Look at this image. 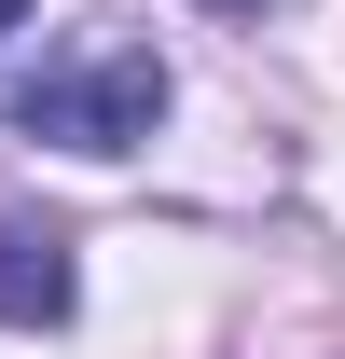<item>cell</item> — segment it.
I'll return each mask as SVG.
<instances>
[{"label": "cell", "mask_w": 345, "mask_h": 359, "mask_svg": "<svg viewBox=\"0 0 345 359\" xmlns=\"http://www.w3.org/2000/svg\"><path fill=\"white\" fill-rule=\"evenodd\" d=\"M14 28H28V0H0V42H14Z\"/></svg>", "instance_id": "3957f363"}, {"label": "cell", "mask_w": 345, "mask_h": 359, "mask_svg": "<svg viewBox=\"0 0 345 359\" xmlns=\"http://www.w3.org/2000/svg\"><path fill=\"white\" fill-rule=\"evenodd\" d=\"M14 125L28 138H55V152H138V138L166 125V55L152 42H125V28H97V42H69V55H42V83L14 97Z\"/></svg>", "instance_id": "6da1fadb"}, {"label": "cell", "mask_w": 345, "mask_h": 359, "mask_svg": "<svg viewBox=\"0 0 345 359\" xmlns=\"http://www.w3.org/2000/svg\"><path fill=\"white\" fill-rule=\"evenodd\" d=\"M208 14H276V0H208Z\"/></svg>", "instance_id": "277c9868"}, {"label": "cell", "mask_w": 345, "mask_h": 359, "mask_svg": "<svg viewBox=\"0 0 345 359\" xmlns=\"http://www.w3.org/2000/svg\"><path fill=\"white\" fill-rule=\"evenodd\" d=\"M69 304H83V249L28 208H0V332H55Z\"/></svg>", "instance_id": "7a4b0ae2"}]
</instances>
